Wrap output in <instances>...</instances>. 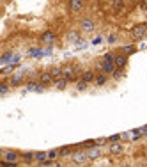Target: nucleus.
<instances>
[{"label":"nucleus","instance_id":"obj_8","mask_svg":"<svg viewBox=\"0 0 147 167\" xmlns=\"http://www.w3.org/2000/svg\"><path fill=\"white\" fill-rule=\"evenodd\" d=\"M53 82V77L50 75V71H44V73H39V84H43L44 87L46 86H50Z\"/></svg>","mask_w":147,"mask_h":167},{"label":"nucleus","instance_id":"obj_29","mask_svg":"<svg viewBox=\"0 0 147 167\" xmlns=\"http://www.w3.org/2000/svg\"><path fill=\"white\" fill-rule=\"evenodd\" d=\"M106 140H110V142H117V140H120V135H119V133H115V135H110V137L106 139Z\"/></svg>","mask_w":147,"mask_h":167},{"label":"nucleus","instance_id":"obj_30","mask_svg":"<svg viewBox=\"0 0 147 167\" xmlns=\"http://www.w3.org/2000/svg\"><path fill=\"white\" fill-rule=\"evenodd\" d=\"M7 91H9V86L2 82V84H0V94H4V93H7Z\"/></svg>","mask_w":147,"mask_h":167},{"label":"nucleus","instance_id":"obj_32","mask_svg":"<svg viewBox=\"0 0 147 167\" xmlns=\"http://www.w3.org/2000/svg\"><path fill=\"white\" fill-rule=\"evenodd\" d=\"M108 41H110V43H115V41H117V37H115V36H110V37H108Z\"/></svg>","mask_w":147,"mask_h":167},{"label":"nucleus","instance_id":"obj_22","mask_svg":"<svg viewBox=\"0 0 147 167\" xmlns=\"http://www.w3.org/2000/svg\"><path fill=\"white\" fill-rule=\"evenodd\" d=\"M67 86V80L64 78V77H60V78H57V82H55V87L59 89V91H62L64 87Z\"/></svg>","mask_w":147,"mask_h":167},{"label":"nucleus","instance_id":"obj_1","mask_svg":"<svg viewBox=\"0 0 147 167\" xmlns=\"http://www.w3.org/2000/svg\"><path fill=\"white\" fill-rule=\"evenodd\" d=\"M76 73H78V66H75V64H67L62 68V77L67 80V82L76 80Z\"/></svg>","mask_w":147,"mask_h":167},{"label":"nucleus","instance_id":"obj_34","mask_svg":"<svg viewBox=\"0 0 147 167\" xmlns=\"http://www.w3.org/2000/svg\"><path fill=\"white\" fill-rule=\"evenodd\" d=\"M2 157H4V151H2V149H0V158H2Z\"/></svg>","mask_w":147,"mask_h":167},{"label":"nucleus","instance_id":"obj_27","mask_svg":"<svg viewBox=\"0 0 147 167\" xmlns=\"http://www.w3.org/2000/svg\"><path fill=\"white\" fill-rule=\"evenodd\" d=\"M113 59H115V53H112V52H108V53H105V57H103V61H106V62H113Z\"/></svg>","mask_w":147,"mask_h":167},{"label":"nucleus","instance_id":"obj_16","mask_svg":"<svg viewBox=\"0 0 147 167\" xmlns=\"http://www.w3.org/2000/svg\"><path fill=\"white\" fill-rule=\"evenodd\" d=\"M46 158H48V153H46V151L34 153V162H35V164H41V162H44Z\"/></svg>","mask_w":147,"mask_h":167},{"label":"nucleus","instance_id":"obj_2","mask_svg":"<svg viewBox=\"0 0 147 167\" xmlns=\"http://www.w3.org/2000/svg\"><path fill=\"white\" fill-rule=\"evenodd\" d=\"M71 158H73L75 165H82V164H85V160H89V157H87V151H84V149H73Z\"/></svg>","mask_w":147,"mask_h":167},{"label":"nucleus","instance_id":"obj_5","mask_svg":"<svg viewBox=\"0 0 147 167\" xmlns=\"http://www.w3.org/2000/svg\"><path fill=\"white\" fill-rule=\"evenodd\" d=\"M85 7V2L84 0H69V11L73 15H76V13H82Z\"/></svg>","mask_w":147,"mask_h":167},{"label":"nucleus","instance_id":"obj_36","mask_svg":"<svg viewBox=\"0 0 147 167\" xmlns=\"http://www.w3.org/2000/svg\"><path fill=\"white\" fill-rule=\"evenodd\" d=\"M2 71H4V69H0V73H2Z\"/></svg>","mask_w":147,"mask_h":167},{"label":"nucleus","instance_id":"obj_9","mask_svg":"<svg viewBox=\"0 0 147 167\" xmlns=\"http://www.w3.org/2000/svg\"><path fill=\"white\" fill-rule=\"evenodd\" d=\"M87 157H89V160H96L101 157V149H99V146H92V148H89L87 149Z\"/></svg>","mask_w":147,"mask_h":167},{"label":"nucleus","instance_id":"obj_14","mask_svg":"<svg viewBox=\"0 0 147 167\" xmlns=\"http://www.w3.org/2000/svg\"><path fill=\"white\" fill-rule=\"evenodd\" d=\"M82 80H85L87 84H91V82H94V80H96V73L91 71V69H87V71L82 73Z\"/></svg>","mask_w":147,"mask_h":167},{"label":"nucleus","instance_id":"obj_20","mask_svg":"<svg viewBox=\"0 0 147 167\" xmlns=\"http://www.w3.org/2000/svg\"><path fill=\"white\" fill-rule=\"evenodd\" d=\"M13 52H7V53H4L2 57H0V64H9L11 62V59H13Z\"/></svg>","mask_w":147,"mask_h":167},{"label":"nucleus","instance_id":"obj_13","mask_svg":"<svg viewBox=\"0 0 147 167\" xmlns=\"http://www.w3.org/2000/svg\"><path fill=\"white\" fill-rule=\"evenodd\" d=\"M126 7V4H124V0H112V11L117 15V13H122Z\"/></svg>","mask_w":147,"mask_h":167},{"label":"nucleus","instance_id":"obj_21","mask_svg":"<svg viewBox=\"0 0 147 167\" xmlns=\"http://www.w3.org/2000/svg\"><path fill=\"white\" fill-rule=\"evenodd\" d=\"M21 158L25 160V164H32V162H34V153H32V151H25L23 155H21Z\"/></svg>","mask_w":147,"mask_h":167},{"label":"nucleus","instance_id":"obj_33","mask_svg":"<svg viewBox=\"0 0 147 167\" xmlns=\"http://www.w3.org/2000/svg\"><path fill=\"white\" fill-rule=\"evenodd\" d=\"M129 2H133V4H140V0H129Z\"/></svg>","mask_w":147,"mask_h":167},{"label":"nucleus","instance_id":"obj_35","mask_svg":"<svg viewBox=\"0 0 147 167\" xmlns=\"http://www.w3.org/2000/svg\"><path fill=\"white\" fill-rule=\"evenodd\" d=\"M144 135H147V130H145V133H144Z\"/></svg>","mask_w":147,"mask_h":167},{"label":"nucleus","instance_id":"obj_31","mask_svg":"<svg viewBox=\"0 0 147 167\" xmlns=\"http://www.w3.org/2000/svg\"><path fill=\"white\" fill-rule=\"evenodd\" d=\"M78 37H80V36H78V34H76V32H75V30H73V32H71V34H69V39H71V41H76Z\"/></svg>","mask_w":147,"mask_h":167},{"label":"nucleus","instance_id":"obj_4","mask_svg":"<svg viewBox=\"0 0 147 167\" xmlns=\"http://www.w3.org/2000/svg\"><path fill=\"white\" fill-rule=\"evenodd\" d=\"M4 158H6L7 164H13V165H16V164L20 162V153L13 151V149H7V151H4Z\"/></svg>","mask_w":147,"mask_h":167},{"label":"nucleus","instance_id":"obj_28","mask_svg":"<svg viewBox=\"0 0 147 167\" xmlns=\"http://www.w3.org/2000/svg\"><path fill=\"white\" fill-rule=\"evenodd\" d=\"M112 75H113V78H115V80H119L120 77H122V71H120V68H115Z\"/></svg>","mask_w":147,"mask_h":167},{"label":"nucleus","instance_id":"obj_17","mask_svg":"<svg viewBox=\"0 0 147 167\" xmlns=\"http://www.w3.org/2000/svg\"><path fill=\"white\" fill-rule=\"evenodd\" d=\"M98 86H105L106 82H108V77H106V73L105 71H101L99 75H96V80H94Z\"/></svg>","mask_w":147,"mask_h":167},{"label":"nucleus","instance_id":"obj_11","mask_svg":"<svg viewBox=\"0 0 147 167\" xmlns=\"http://www.w3.org/2000/svg\"><path fill=\"white\" fill-rule=\"evenodd\" d=\"M113 64H115V68H124V66L128 64V55H124V53L115 55V59H113Z\"/></svg>","mask_w":147,"mask_h":167},{"label":"nucleus","instance_id":"obj_3","mask_svg":"<svg viewBox=\"0 0 147 167\" xmlns=\"http://www.w3.org/2000/svg\"><path fill=\"white\" fill-rule=\"evenodd\" d=\"M147 34V25L140 23V25H133V29H131V36L133 39H142V37H145Z\"/></svg>","mask_w":147,"mask_h":167},{"label":"nucleus","instance_id":"obj_6","mask_svg":"<svg viewBox=\"0 0 147 167\" xmlns=\"http://www.w3.org/2000/svg\"><path fill=\"white\" fill-rule=\"evenodd\" d=\"M98 68L101 69V71H105L106 75H110V73H113V69H115V64H113V62H106V61L101 59V61L98 62Z\"/></svg>","mask_w":147,"mask_h":167},{"label":"nucleus","instance_id":"obj_12","mask_svg":"<svg viewBox=\"0 0 147 167\" xmlns=\"http://www.w3.org/2000/svg\"><path fill=\"white\" fill-rule=\"evenodd\" d=\"M27 91H30V93H43V91H44V86H43V84H37V82H28Z\"/></svg>","mask_w":147,"mask_h":167},{"label":"nucleus","instance_id":"obj_10","mask_svg":"<svg viewBox=\"0 0 147 167\" xmlns=\"http://www.w3.org/2000/svg\"><path fill=\"white\" fill-rule=\"evenodd\" d=\"M80 27H82L84 32H92V30H94V22H92L91 18H84L82 23H80Z\"/></svg>","mask_w":147,"mask_h":167},{"label":"nucleus","instance_id":"obj_23","mask_svg":"<svg viewBox=\"0 0 147 167\" xmlns=\"http://www.w3.org/2000/svg\"><path fill=\"white\" fill-rule=\"evenodd\" d=\"M137 52V48H135L133 44H126V46H122V53L124 55H131V53H135Z\"/></svg>","mask_w":147,"mask_h":167},{"label":"nucleus","instance_id":"obj_19","mask_svg":"<svg viewBox=\"0 0 147 167\" xmlns=\"http://www.w3.org/2000/svg\"><path fill=\"white\" fill-rule=\"evenodd\" d=\"M50 75H51L53 78H60V77H62V68H59V66H53V68L50 69Z\"/></svg>","mask_w":147,"mask_h":167},{"label":"nucleus","instance_id":"obj_18","mask_svg":"<svg viewBox=\"0 0 147 167\" xmlns=\"http://www.w3.org/2000/svg\"><path fill=\"white\" fill-rule=\"evenodd\" d=\"M108 149H110V153H112V155H120V153L124 151V148H122V146H120L119 142H113V144L110 146Z\"/></svg>","mask_w":147,"mask_h":167},{"label":"nucleus","instance_id":"obj_26","mask_svg":"<svg viewBox=\"0 0 147 167\" xmlns=\"http://www.w3.org/2000/svg\"><path fill=\"white\" fill-rule=\"evenodd\" d=\"M76 89L78 91H85V89H87V82H85V80H78V84H76Z\"/></svg>","mask_w":147,"mask_h":167},{"label":"nucleus","instance_id":"obj_15","mask_svg":"<svg viewBox=\"0 0 147 167\" xmlns=\"http://www.w3.org/2000/svg\"><path fill=\"white\" fill-rule=\"evenodd\" d=\"M23 80H25V77L21 73H14V75H11V86H20V84H23Z\"/></svg>","mask_w":147,"mask_h":167},{"label":"nucleus","instance_id":"obj_7","mask_svg":"<svg viewBox=\"0 0 147 167\" xmlns=\"http://www.w3.org/2000/svg\"><path fill=\"white\" fill-rule=\"evenodd\" d=\"M41 41L44 44H53V43H55V32H51V30L43 32V34H41Z\"/></svg>","mask_w":147,"mask_h":167},{"label":"nucleus","instance_id":"obj_25","mask_svg":"<svg viewBox=\"0 0 147 167\" xmlns=\"http://www.w3.org/2000/svg\"><path fill=\"white\" fill-rule=\"evenodd\" d=\"M57 157H60V149H50L48 151V158L50 160H55Z\"/></svg>","mask_w":147,"mask_h":167},{"label":"nucleus","instance_id":"obj_24","mask_svg":"<svg viewBox=\"0 0 147 167\" xmlns=\"http://www.w3.org/2000/svg\"><path fill=\"white\" fill-rule=\"evenodd\" d=\"M73 146H66V148H60V157H71V153H73Z\"/></svg>","mask_w":147,"mask_h":167}]
</instances>
